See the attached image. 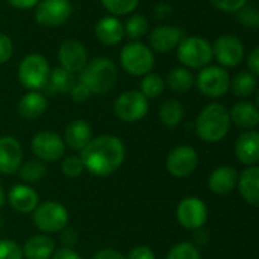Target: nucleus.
I'll list each match as a JSON object with an SVG mask.
<instances>
[{
  "mask_svg": "<svg viewBox=\"0 0 259 259\" xmlns=\"http://www.w3.org/2000/svg\"><path fill=\"white\" fill-rule=\"evenodd\" d=\"M184 114H185L184 106L176 99L165 100L159 108V120L162 121L164 126H167L170 129L181 124V121L184 120Z\"/></svg>",
  "mask_w": 259,
  "mask_h": 259,
  "instance_id": "obj_29",
  "label": "nucleus"
},
{
  "mask_svg": "<svg viewBox=\"0 0 259 259\" xmlns=\"http://www.w3.org/2000/svg\"><path fill=\"white\" fill-rule=\"evenodd\" d=\"M58 59L64 70L70 73H80L88 62V53L82 42L76 39H65L58 50Z\"/></svg>",
  "mask_w": 259,
  "mask_h": 259,
  "instance_id": "obj_15",
  "label": "nucleus"
},
{
  "mask_svg": "<svg viewBox=\"0 0 259 259\" xmlns=\"http://www.w3.org/2000/svg\"><path fill=\"white\" fill-rule=\"evenodd\" d=\"M8 202L14 211L20 214H32L39 205V196L32 187L17 184L8 193Z\"/></svg>",
  "mask_w": 259,
  "mask_h": 259,
  "instance_id": "obj_18",
  "label": "nucleus"
},
{
  "mask_svg": "<svg viewBox=\"0 0 259 259\" xmlns=\"http://www.w3.org/2000/svg\"><path fill=\"white\" fill-rule=\"evenodd\" d=\"M32 220L35 228L42 234H55L67 228L68 211L58 202H44L35 208L32 212Z\"/></svg>",
  "mask_w": 259,
  "mask_h": 259,
  "instance_id": "obj_7",
  "label": "nucleus"
},
{
  "mask_svg": "<svg viewBox=\"0 0 259 259\" xmlns=\"http://www.w3.org/2000/svg\"><path fill=\"white\" fill-rule=\"evenodd\" d=\"M217 9L223 11V12H238L243 6H246L249 3V0H209Z\"/></svg>",
  "mask_w": 259,
  "mask_h": 259,
  "instance_id": "obj_39",
  "label": "nucleus"
},
{
  "mask_svg": "<svg viewBox=\"0 0 259 259\" xmlns=\"http://www.w3.org/2000/svg\"><path fill=\"white\" fill-rule=\"evenodd\" d=\"M237 14H238V20L243 26L250 27V29H258L259 27V12L255 5L247 3Z\"/></svg>",
  "mask_w": 259,
  "mask_h": 259,
  "instance_id": "obj_37",
  "label": "nucleus"
},
{
  "mask_svg": "<svg viewBox=\"0 0 259 259\" xmlns=\"http://www.w3.org/2000/svg\"><path fill=\"white\" fill-rule=\"evenodd\" d=\"M171 12V6L170 5H159L158 8H156V17L158 18H165L168 14Z\"/></svg>",
  "mask_w": 259,
  "mask_h": 259,
  "instance_id": "obj_47",
  "label": "nucleus"
},
{
  "mask_svg": "<svg viewBox=\"0 0 259 259\" xmlns=\"http://www.w3.org/2000/svg\"><path fill=\"white\" fill-rule=\"evenodd\" d=\"M12 53H14V47L11 38L5 33H0V64L8 62Z\"/></svg>",
  "mask_w": 259,
  "mask_h": 259,
  "instance_id": "obj_40",
  "label": "nucleus"
},
{
  "mask_svg": "<svg viewBox=\"0 0 259 259\" xmlns=\"http://www.w3.org/2000/svg\"><path fill=\"white\" fill-rule=\"evenodd\" d=\"M91 126L85 120H73L65 126L64 131V144L71 150L80 152L91 140Z\"/></svg>",
  "mask_w": 259,
  "mask_h": 259,
  "instance_id": "obj_23",
  "label": "nucleus"
},
{
  "mask_svg": "<svg viewBox=\"0 0 259 259\" xmlns=\"http://www.w3.org/2000/svg\"><path fill=\"white\" fill-rule=\"evenodd\" d=\"M231 76L220 65H206L200 68L197 77H194V85L197 90L211 99H219L229 91Z\"/></svg>",
  "mask_w": 259,
  "mask_h": 259,
  "instance_id": "obj_8",
  "label": "nucleus"
},
{
  "mask_svg": "<svg viewBox=\"0 0 259 259\" xmlns=\"http://www.w3.org/2000/svg\"><path fill=\"white\" fill-rule=\"evenodd\" d=\"M176 219L182 228L197 231L208 220V206L197 197H185L178 205Z\"/></svg>",
  "mask_w": 259,
  "mask_h": 259,
  "instance_id": "obj_14",
  "label": "nucleus"
},
{
  "mask_svg": "<svg viewBox=\"0 0 259 259\" xmlns=\"http://www.w3.org/2000/svg\"><path fill=\"white\" fill-rule=\"evenodd\" d=\"M149 111V100L137 90H129L121 93L115 103L114 112L124 123H135L143 120Z\"/></svg>",
  "mask_w": 259,
  "mask_h": 259,
  "instance_id": "obj_9",
  "label": "nucleus"
},
{
  "mask_svg": "<svg viewBox=\"0 0 259 259\" xmlns=\"http://www.w3.org/2000/svg\"><path fill=\"white\" fill-rule=\"evenodd\" d=\"M182 38H184V32L179 27L161 24V26H156L150 32L149 42H150L152 50L159 52V53H167L176 49Z\"/></svg>",
  "mask_w": 259,
  "mask_h": 259,
  "instance_id": "obj_17",
  "label": "nucleus"
},
{
  "mask_svg": "<svg viewBox=\"0 0 259 259\" xmlns=\"http://www.w3.org/2000/svg\"><path fill=\"white\" fill-rule=\"evenodd\" d=\"M93 259H127L123 253H120V252H117V250H114V249H102V250H99Z\"/></svg>",
  "mask_w": 259,
  "mask_h": 259,
  "instance_id": "obj_45",
  "label": "nucleus"
},
{
  "mask_svg": "<svg viewBox=\"0 0 259 259\" xmlns=\"http://www.w3.org/2000/svg\"><path fill=\"white\" fill-rule=\"evenodd\" d=\"M237 179H238V171L234 167L222 165L211 173L208 179V187L214 194L226 196L235 190Z\"/></svg>",
  "mask_w": 259,
  "mask_h": 259,
  "instance_id": "obj_21",
  "label": "nucleus"
},
{
  "mask_svg": "<svg viewBox=\"0 0 259 259\" xmlns=\"http://www.w3.org/2000/svg\"><path fill=\"white\" fill-rule=\"evenodd\" d=\"M33 155L42 162H55L64 156L65 144L64 140L52 131L38 132L30 143Z\"/></svg>",
  "mask_w": 259,
  "mask_h": 259,
  "instance_id": "obj_12",
  "label": "nucleus"
},
{
  "mask_svg": "<svg viewBox=\"0 0 259 259\" xmlns=\"http://www.w3.org/2000/svg\"><path fill=\"white\" fill-rule=\"evenodd\" d=\"M176 55L185 68H203L212 61V46L202 36H184L176 47Z\"/></svg>",
  "mask_w": 259,
  "mask_h": 259,
  "instance_id": "obj_4",
  "label": "nucleus"
},
{
  "mask_svg": "<svg viewBox=\"0 0 259 259\" xmlns=\"http://www.w3.org/2000/svg\"><path fill=\"white\" fill-rule=\"evenodd\" d=\"M18 173H20V178L24 182L35 184V182H39L46 176L47 168H46V164L42 161H39V159H29L27 162L21 164Z\"/></svg>",
  "mask_w": 259,
  "mask_h": 259,
  "instance_id": "obj_32",
  "label": "nucleus"
},
{
  "mask_svg": "<svg viewBox=\"0 0 259 259\" xmlns=\"http://www.w3.org/2000/svg\"><path fill=\"white\" fill-rule=\"evenodd\" d=\"M247 67L249 71L255 76L259 74V47H253V50L247 56Z\"/></svg>",
  "mask_w": 259,
  "mask_h": 259,
  "instance_id": "obj_43",
  "label": "nucleus"
},
{
  "mask_svg": "<svg viewBox=\"0 0 259 259\" xmlns=\"http://www.w3.org/2000/svg\"><path fill=\"white\" fill-rule=\"evenodd\" d=\"M199 165V155L193 146H178L167 156V170L175 178H188Z\"/></svg>",
  "mask_w": 259,
  "mask_h": 259,
  "instance_id": "obj_13",
  "label": "nucleus"
},
{
  "mask_svg": "<svg viewBox=\"0 0 259 259\" xmlns=\"http://www.w3.org/2000/svg\"><path fill=\"white\" fill-rule=\"evenodd\" d=\"M167 85L175 93H187L194 87V74L185 67L171 68L167 76Z\"/></svg>",
  "mask_w": 259,
  "mask_h": 259,
  "instance_id": "obj_30",
  "label": "nucleus"
},
{
  "mask_svg": "<svg viewBox=\"0 0 259 259\" xmlns=\"http://www.w3.org/2000/svg\"><path fill=\"white\" fill-rule=\"evenodd\" d=\"M71 12L70 0H39L35 6V20L44 27H59L70 18Z\"/></svg>",
  "mask_w": 259,
  "mask_h": 259,
  "instance_id": "obj_10",
  "label": "nucleus"
},
{
  "mask_svg": "<svg viewBox=\"0 0 259 259\" xmlns=\"http://www.w3.org/2000/svg\"><path fill=\"white\" fill-rule=\"evenodd\" d=\"M212 58L223 68H234L244 59V46L235 35H222L212 44Z\"/></svg>",
  "mask_w": 259,
  "mask_h": 259,
  "instance_id": "obj_11",
  "label": "nucleus"
},
{
  "mask_svg": "<svg viewBox=\"0 0 259 259\" xmlns=\"http://www.w3.org/2000/svg\"><path fill=\"white\" fill-rule=\"evenodd\" d=\"M23 164V149L17 138L11 135L0 137V173L5 176L15 175Z\"/></svg>",
  "mask_w": 259,
  "mask_h": 259,
  "instance_id": "obj_16",
  "label": "nucleus"
},
{
  "mask_svg": "<svg viewBox=\"0 0 259 259\" xmlns=\"http://www.w3.org/2000/svg\"><path fill=\"white\" fill-rule=\"evenodd\" d=\"M50 65L39 53L26 55L18 65V80L29 91H38L47 85Z\"/></svg>",
  "mask_w": 259,
  "mask_h": 259,
  "instance_id": "obj_6",
  "label": "nucleus"
},
{
  "mask_svg": "<svg viewBox=\"0 0 259 259\" xmlns=\"http://www.w3.org/2000/svg\"><path fill=\"white\" fill-rule=\"evenodd\" d=\"M50 259H82V256L70 247H62L55 250Z\"/></svg>",
  "mask_w": 259,
  "mask_h": 259,
  "instance_id": "obj_44",
  "label": "nucleus"
},
{
  "mask_svg": "<svg viewBox=\"0 0 259 259\" xmlns=\"http://www.w3.org/2000/svg\"><path fill=\"white\" fill-rule=\"evenodd\" d=\"M165 88V82L159 74L155 73H147L143 76L141 85H140V93L149 100V99H158Z\"/></svg>",
  "mask_w": 259,
  "mask_h": 259,
  "instance_id": "obj_31",
  "label": "nucleus"
},
{
  "mask_svg": "<svg viewBox=\"0 0 259 259\" xmlns=\"http://www.w3.org/2000/svg\"><path fill=\"white\" fill-rule=\"evenodd\" d=\"M229 118L231 123L241 129H255L259 123L258 106L252 102H238L229 111Z\"/></svg>",
  "mask_w": 259,
  "mask_h": 259,
  "instance_id": "obj_24",
  "label": "nucleus"
},
{
  "mask_svg": "<svg viewBox=\"0 0 259 259\" xmlns=\"http://www.w3.org/2000/svg\"><path fill=\"white\" fill-rule=\"evenodd\" d=\"M231 127L229 111L222 103H209L206 105L197 120H196V132L200 140L205 143H219L222 141Z\"/></svg>",
  "mask_w": 259,
  "mask_h": 259,
  "instance_id": "obj_3",
  "label": "nucleus"
},
{
  "mask_svg": "<svg viewBox=\"0 0 259 259\" xmlns=\"http://www.w3.org/2000/svg\"><path fill=\"white\" fill-rule=\"evenodd\" d=\"M0 259H24L21 246L12 240H0Z\"/></svg>",
  "mask_w": 259,
  "mask_h": 259,
  "instance_id": "obj_38",
  "label": "nucleus"
},
{
  "mask_svg": "<svg viewBox=\"0 0 259 259\" xmlns=\"http://www.w3.org/2000/svg\"><path fill=\"white\" fill-rule=\"evenodd\" d=\"M8 3L17 9H30V8H35L39 0H8Z\"/></svg>",
  "mask_w": 259,
  "mask_h": 259,
  "instance_id": "obj_46",
  "label": "nucleus"
},
{
  "mask_svg": "<svg viewBox=\"0 0 259 259\" xmlns=\"http://www.w3.org/2000/svg\"><path fill=\"white\" fill-rule=\"evenodd\" d=\"M256 88H258V79L255 74H252L247 70L235 74L229 83V90L232 91V94L240 99H247V97L253 96Z\"/></svg>",
  "mask_w": 259,
  "mask_h": 259,
  "instance_id": "obj_27",
  "label": "nucleus"
},
{
  "mask_svg": "<svg viewBox=\"0 0 259 259\" xmlns=\"http://www.w3.org/2000/svg\"><path fill=\"white\" fill-rule=\"evenodd\" d=\"M26 259H50L55 249V241L47 235H33L21 247Z\"/></svg>",
  "mask_w": 259,
  "mask_h": 259,
  "instance_id": "obj_26",
  "label": "nucleus"
},
{
  "mask_svg": "<svg viewBox=\"0 0 259 259\" xmlns=\"http://www.w3.org/2000/svg\"><path fill=\"white\" fill-rule=\"evenodd\" d=\"M149 32V21L143 14H134L127 18L124 24V35H127L132 41H138L146 36Z\"/></svg>",
  "mask_w": 259,
  "mask_h": 259,
  "instance_id": "obj_33",
  "label": "nucleus"
},
{
  "mask_svg": "<svg viewBox=\"0 0 259 259\" xmlns=\"http://www.w3.org/2000/svg\"><path fill=\"white\" fill-rule=\"evenodd\" d=\"M167 259H202V256H200L197 246H194L193 243L184 241L171 247V250L167 255Z\"/></svg>",
  "mask_w": 259,
  "mask_h": 259,
  "instance_id": "obj_35",
  "label": "nucleus"
},
{
  "mask_svg": "<svg viewBox=\"0 0 259 259\" xmlns=\"http://www.w3.org/2000/svg\"><path fill=\"white\" fill-rule=\"evenodd\" d=\"M74 83H76V80H74L73 73L64 70L62 67H56V68L50 70L46 87H49V90L52 93L67 94V93H70V90L73 88Z\"/></svg>",
  "mask_w": 259,
  "mask_h": 259,
  "instance_id": "obj_28",
  "label": "nucleus"
},
{
  "mask_svg": "<svg viewBox=\"0 0 259 259\" xmlns=\"http://www.w3.org/2000/svg\"><path fill=\"white\" fill-rule=\"evenodd\" d=\"M94 33L103 46H117L124 38V24L115 15H106L97 21Z\"/></svg>",
  "mask_w": 259,
  "mask_h": 259,
  "instance_id": "obj_20",
  "label": "nucleus"
},
{
  "mask_svg": "<svg viewBox=\"0 0 259 259\" xmlns=\"http://www.w3.org/2000/svg\"><path fill=\"white\" fill-rule=\"evenodd\" d=\"M61 171L67 178H79L85 171L80 156H67L65 159H62Z\"/></svg>",
  "mask_w": 259,
  "mask_h": 259,
  "instance_id": "obj_36",
  "label": "nucleus"
},
{
  "mask_svg": "<svg viewBox=\"0 0 259 259\" xmlns=\"http://www.w3.org/2000/svg\"><path fill=\"white\" fill-rule=\"evenodd\" d=\"M18 114L24 118V120H36L39 118L46 109H47V99L38 93V91H27L26 94H23V97L18 102Z\"/></svg>",
  "mask_w": 259,
  "mask_h": 259,
  "instance_id": "obj_25",
  "label": "nucleus"
},
{
  "mask_svg": "<svg viewBox=\"0 0 259 259\" xmlns=\"http://www.w3.org/2000/svg\"><path fill=\"white\" fill-rule=\"evenodd\" d=\"M235 156L247 167L256 165L259 161V134L250 129L243 132L235 141Z\"/></svg>",
  "mask_w": 259,
  "mask_h": 259,
  "instance_id": "obj_19",
  "label": "nucleus"
},
{
  "mask_svg": "<svg viewBox=\"0 0 259 259\" xmlns=\"http://www.w3.org/2000/svg\"><path fill=\"white\" fill-rule=\"evenodd\" d=\"M237 187L241 197L252 206L259 205V168L256 165L247 167L238 175Z\"/></svg>",
  "mask_w": 259,
  "mask_h": 259,
  "instance_id": "obj_22",
  "label": "nucleus"
},
{
  "mask_svg": "<svg viewBox=\"0 0 259 259\" xmlns=\"http://www.w3.org/2000/svg\"><path fill=\"white\" fill-rule=\"evenodd\" d=\"M100 2L103 8L112 15L132 14L138 6V0H100Z\"/></svg>",
  "mask_w": 259,
  "mask_h": 259,
  "instance_id": "obj_34",
  "label": "nucleus"
},
{
  "mask_svg": "<svg viewBox=\"0 0 259 259\" xmlns=\"http://www.w3.org/2000/svg\"><path fill=\"white\" fill-rule=\"evenodd\" d=\"M3 203H5V191H3V187L0 184V208L3 206Z\"/></svg>",
  "mask_w": 259,
  "mask_h": 259,
  "instance_id": "obj_48",
  "label": "nucleus"
},
{
  "mask_svg": "<svg viewBox=\"0 0 259 259\" xmlns=\"http://www.w3.org/2000/svg\"><path fill=\"white\" fill-rule=\"evenodd\" d=\"M127 259H156V256H155V252L150 247H147V246H137V247H134L129 252Z\"/></svg>",
  "mask_w": 259,
  "mask_h": 259,
  "instance_id": "obj_42",
  "label": "nucleus"
},
{
  "mask_svg": "<svg viewBox=\"0 0 259 259\" xmlns=\"http://www.w3.org/2000/svg\"><path fill=\"white\" fill-rule=\"evenodd\" d=\"M79 156L87 171L97 178H106L121 167L126 158V149L118 137L106 134L91 138Z\"/></svg>",
  "mask_w": 259,
  "mask_h": 259,
  "instance_id": "obj_1",
  "label": "nucleus"
},
{
  "mask_svg": "<svg viewBox=\"0 0 259 259\" xmlns=\"http://www.w3.org/2000/svg\"><path fill=\"white\" fill-rule=\"evenodd\" d=\"M118 79V70L112 59L109 58H94L80 71V83H83L91 94H106L109 93Z\"/></svg>",
  "mask_w": 259,
  "mask_h": 259,
  "instance_id": "obj_2",
  "label": "nucleus"
},
{
  "mask_svg": "<svg viewBox=\"0 0 259 259\" xmlns=\"http://www.w3.org/2000/svg\"><path fill=\"white\" fill-rule=\"evenodd\" d=\"M68 94L71 96V100H73V102H76V103H83V102L88 100V97H90L91 93L88 91V88H87L83 83L76 82V83L73 85V88L70 90Z\"/></svg>",
  "mask_w": 259,
  "mask_h": 259,
  "instance_id": "obj_41",
  "label": "nucleus"
},
{
  "mask_svg": "<svg viewBox=\"0 0 259 259\" xmlns=\"http://www.w3.org/2000/svg\"><path fill=\"white\" fill-rule=\"evenodd\" d=\"M120 64L131 76H146L155 67L153 50L140 41H131L120 52Z\"/></svg>",
  "mask_w": 259,
  "mask_h": 259,
  "instance_id": "obj_5",
  "label": "nucleus"
}]
</instances>
